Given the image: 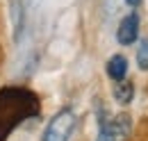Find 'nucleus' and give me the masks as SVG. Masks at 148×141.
Here are the masks:
<instances>
[{"label": "nucleus", "mask_w": 148, "mask_h": 141, "mask_svg": "<svg viewBox=\"0 0 148 141\" xmlns=\"http://www.w3.org/2000/svg\"><path fill=\"white\" fill-rule=\"evenodd\" d=\"M130 132V118L125 114L112 118V121H100L98 139L96 141H123Z\"/></svg>", "instance_id": "3"}, {"label": "nucleus", "mask_w": 148, "mask_h": 141, "mask_svg": "<svg viewBox=\"0 0 148 141\" xmlns=\"http://www.w3.org/2000/svg\"><path fill=\"white\" fill-rule=\"evenodd\" d=\"M132 96H134V87H132V82H128L125 77L114 82V98H116V103L128 105V103H132Z\"/></svg>", "instance_id": "6"}, {"label": "nucleus", "mask_w": 148, "mask_h": 141, "mask_svg": "<svg viewBox=\"0 0 148 141\" xmlns=\"http://www.w3.org/2000/svg\"><path fill=\"white\" fill-rule=\"evenodd\" d=\"M12 16H14V30H16V39H21V30H23V7L18 0H14L12 5Z\"/></svg>", "instance_id": "7"}, {"label": "nucleus", "mask_w": 148, "mask_h": 141, "mask_svg": "<svg viewBox=\"0 0 148 141\" xmlns=\"http://www.w3.org/2000/svg\"><path fill=\"white\" fill-rule=\"evenodd\" d=\"M37 98L25 89H5L0 91V141L9 137L27 116L37 114Z\"/></svg>", "instance_id": "1"}, {"label": "nucleus", "mask_w": 148, "mask_h": 141, "mask_svg": "<svg viewBox=\"0 0 148 141\" xmlns=\"http://www.w3.org/2000/svg\"><path fill=\"white\" fill-rule=\"evenodd\" d=\"M137 64L141 70H148V39L139 41V50H137Z\"/></svg>", "instance_id": "8"}, {"label": "nucleus", "mask_w": 148, "mask_h": 141, "mask_svg": "<svg viewBox=\"0 0 148 141\" xmlns=\"http://www.w3.org/2000/svg\"><path fill=\"white\" fill-rule=\"evenodd\" d=\"M75 121L77 118H75V114L71 109L57 112L55 116L50 118V123L46 125L41 141H69L71 134H73V130H75Z\"/></svg>", "instance_id": "2"}, {"label": "nucleus", "mask_w": 148, "mask_h": 141, "mask_svg": "<svg viewBox=\"0 0 148 141\" xmlns=\"http://www.w3.org/2000/svg\"><path fill=\"white\" fill-rule=\"evenodd\" d=\"M125 2H128L130 7H134V5H139V0H125Z\"/></svg>", "instance_id": "9"}, {"label": "nucleus", "mask_w": 148, "mask_h": 141, "mask_svg": "<svg viewBox=\"0 0 148 141\" xmlns=\"http://www.w3.org/2000/svg\"><path fill=\"white\" fill-rule=\"evenodd\" d=\"M107 75H110L114 82L116 80H123L128 75V59L123 55H114L110 62H107Z\"/></svg>", "instance_id": "5"}, {"label": "nucleus", "mask_w": 148, "mask_h": 141, "mask_svg": "<svg viewBox=\"0 0 148 141\" xmlns=\"http://www.w3.org/2000/svg\"><path fill=\"white\" fill-rule=\"evenodd\" d=\"M139 36V16L132 12L125 18H121L119 23V30H116V39L121 46H132Z\"/></svg>", "instance_id": "4"}]
</instances>
